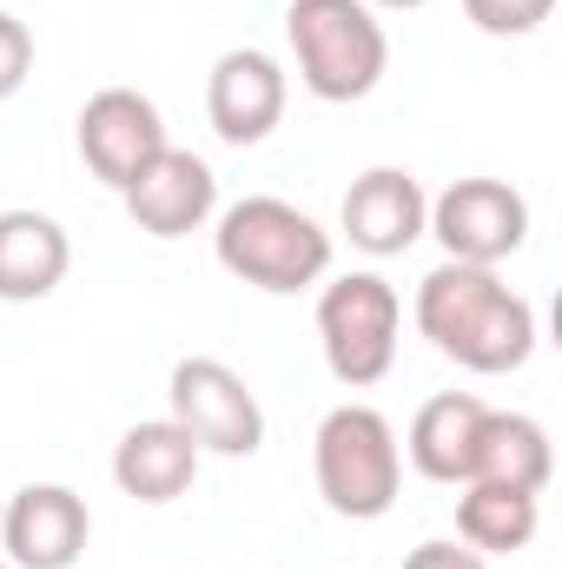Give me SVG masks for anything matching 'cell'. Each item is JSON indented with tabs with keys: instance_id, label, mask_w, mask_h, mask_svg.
<instances>
[{
	"instance_id": "6da1fadb",
	"label": "cell",
	"mask_w": 562,
	"mask_h": 569,
	"mask_svg": "<svg viewBox=\"0 0 562 569\" xmlns=\"http://www.w3.org/2000/svg\"><path fill=\"white\" fill-rule=\"evenodd\" d=\"M411 318L450 365H463L476 378L523 371L530 351H536V305L496 279V266L443 259L436 272H423L418 298H411Z\"/></svg>"
},
{
	"instance_id": "7a4b0ae2",
	"label": "cell",
	"mask_w": 562,
	"mask_h": 569,
	"mask_svg": "<svg viewBox=\"0 0 562 569\" xmlns=\"http://www.w3.org/2000/svg\"><path fill=\"white\" fill-rule=\"evenodd\" d=\"M212 252L239 284L272 291V298L311 291L331 272V232L311 212H298L291 199H272V192H252V199L225 206L219 232H212Z\"/></svg>"
},
{
	"instance_id": "3957f363",
	"label": "cell",
	"mask_w": 562,
	"mask_h": 569,
	"mask_svg": "<svg viewBox=\"0 0 562 569\" xmlns=\"http://www.w3.org/2000/svg\"><path fill=\"white\" fill-rule=\"evenodd\" d=\"M284 40H291L304 93L324 107H351V100L378 93V80L391 67V33L364 0H291Z\"/></svg>"
},
{
	"instance_id": "277c9868",
	"label": "cell",
	"mask_w": 562,
	"mask_h": 569,
	"mask_svg": "<svg viewBox=\"0 0 562 569\" xmlns=\"http://www.w3.org/2000/svg\"><path fill=\"white\" fill-rule=\"evenodd\" d=\"M311 477H318V497L331 517L378 523L404 490V443H398L391 418L371 405L324 411V425L311 437Z\"/></svg>"
},
{
	"instance_id": "5b68a950",
	"label": "cell",
	"mask_w": 562,
	"mask_h": 569,
	"mask_svg": "<svg viewBox=\"0 0 562 569\" xmlns=\"http://www.w3.org/2000/svg\"><path fill=\"white\" fill-rule=\"evenodd\" d=\"M398 331H404V298L378 272H344L318 291V345L338 385L371 391L398 365Z\"/></svg>"
},
{
	"instance_id": "8992f818",
	"label": "cell",
	"mask_w": 562,
	"mask_h": 569,
	"mask_svg": "<svg viewBox=\"0 0 562 569\" xmlns=\"http://www.w3.org/2000/svg\"><path fill=\"white\" fill-rule=\"evenodd\" d=\"M165 398H172V425L205 457H252L265 443V411L225 358H179Z\"/></svg>"
},
{
	"instance_id": "52a82bcc",
	"label": "cell",
	"mask_w": 562,
	"mask_h": 569,
	"mask_svg": "<svg viewBox=\"0 0 562 569\" xmlns=\"http://www.w3.org/2000/svg\"><path fill=\"white\" fill-rule=\"evenodd\" d=\"M423 232L456 266H503L530 239V199L510 179H456V186H443L430 199Z\"/></svg>"
},
{
	"instance_id": "ba28073f",
	"label": "cell",
	"mask_w": 562,
	"mask_h": 569,
	"mask_svg": "<svg viewBox=\"0 0 562 569\" xmlns=\"http://www.w3.org/2000/svg\"><path fill=\"white\" fill-rule=\"evenodd\" d=\"M73 140H80L87 172H93L100 186H113V192H127L145 166L172 146L159 107L145 100L140 87H100V93L80 107V133H73Z\"/></svg>"
},
{
	"instance_id": "9c48e42d",
	"label": "cell",
	"mask_w": 562,
	"mask_h": 569,
	"mask_svg": "<svg viewBox=\"0 0 562 569\" xmlns=\"http://www.w3.org/2000/svg\"><path fill=\"white\" fill-rule=\"evenodd\" d=\"M0 537H7L13 569H73L87 557L93 510L67 483H27V490H13V503L0 517Z\"/></svg>"
},
{
	"instance_id": "30bf717a",
	"label": "cell",
	"mask_w": 562,
	"mask_h": 569,
	"mask_svg": "<svg viewBox=\"0 0 562 569\" xmlns=\"http://www.w3.org/2000/svg\"><path fill=\"white\" fill-rule=\"evenodd\" d=\"M284 67L259 47H232L219 53L212 80H205V120L225 146H259L279 133L284 120Z\"/></svg>"
},
{
	"instance_id": "8fae6325",
	"label": "cell",
	"mask_w": 562,
	"mask_h": 569,
	"mask_svg": "<svg viewBox=\"0 0 562 569\" xmlns=\"http://www.w3.org/2000/svg\"><path fill=\"white\" fill-rule=\"evenodd\" d=\"M120 199H127V219L145 239H185L219 212V179H212V166L199 152L165 146Z\"/></svg>"
},
{
	"instance_id": "7c38bea8",
	"label": "cell",
	"mask_w": 562,
	"mask_h": 569,
	"mask_svg": "<svg viewBox=\"0 0 562 569\" xmlns=\"http://www.w3.org/2000/svg\"><path fill=\"white\" fill-rule=\"evenodd\" d=\"M338 219H344V239H351L358 252H371V259H398V252H411V246L423 239L430 199H423L418 172H404V166H371V172L351 179Z\"/></svg>"
},
{
	"instance_id": "4fadbf2b",
	"label": "cell",
	"mask_w": 562,
	"mask_h": 569,
	"mask_svg": "<svg viewBox=\"0 0 562 569\" xmlns=\"http://www.w3.org/2000/svg\"><path fill=\"white\" fill-rule=\"evenodd\" d=\"M73 266V239L53 212L7 206L0 212V305H40L53 298Z\"/></svg>"
},
{
	"instance_id": "5bb4252c",
	"label": "cell",
	"mask_w": 562,
	"mask_h": 569,
	"mask_svg": "<svg viewBox=\"0 0 562 569\" xmlns=\"http://www.w3.org/2000/svg\"><path fill=\"white\" fill-rule=\"evenodd\" d=\"M199 463H205V450L172 425V418H145V425H133L113 443V483L133 503H152V510L159 503H179L192 490Z\"/></svg>"
},
{
	"instance_id": "9a60e30c",
	"label": "cell",
	"mask_w": 562,
	"mask_h": 569,
	"mask_svg": "<svg viewBox=\"0 0 562 569\" xmlns=\"http://www.w3.org/2000/svg\"><path fill=\"white\" fill-rule=\"evenodd\" d=\"M483 411H490V405H483L476 391H436L430 405H418L404 450H411V463H418L430 483H470Z\"/></svg>"
},
{
	"instance_id": "2e32d148",
	"label": "cell",
	"mask_w": 562,
	"mask_h": 569,
	"mask_svg": "<svg viewBox=\"0 0 562 569\" xmlns=\"http://www.w3.org/2000/svg\"><path fill=\"white\" fill-rule=\"evenodd\" d=\"M550 470H556V450H550V430L523 411H483L476 430V463H470V483H510V490H550Z\"/></svg>"
},
{
	"instance_id": "e0dca14e",
	"label": "cell",
	"mask_w": 562,
	"mask_h": 569,
	"mask_svg": "<svg viewBox=\"0 0 562 569\" xmlns=\"http://www.w3.org/2000/svg\"><path fill=\"white\" fill-rule=\"evenodd\" d=\"M536 523H543L536 490L463 483V497H456V537H463L476 557H516V550H530V543H536Z\"/></svg>"
},
{
	"instance_id": "ac0fdd59",
	"label": "cell",
	"mask_w": 562,
	"mask_h": 569,
	"mask_svg": "<svg viewBox=\"0 0 562 569\" xmlns=\"http://www.w3.org/2000/svg\"><path fill=\"white\" fill-rule=\"evenodd\" d=\"M463 13L490 40H523V33H536L556 13V0H463Z\"/></svg>"
},
{
	"instance_id": "d6986e66",
	"label": "cell",
	"mask_w": 562,
	"mask_h": 569,
	"mask_svg": "<svg viewBox=\"0 0 562 569\" xmlns=\"http://www.w3.org/2000/svg\"><path fill=\"white\" fill-rule=\"evenodd\" d=\"M27 73H33V33H27V20H13L0 7V100H13L27 87Z\"/></svg>"
},
{
	"instance_id": "ffe728a7",
	"label": "cell",
	"mask_w": 562,
	"mask_h": 569,
	"mask_svg": "<svg viewBox=\"0 0 562 569\" xmlns=\"http://www.w3.org/2000/svg\"><path fill=\"white\" fill-rule=\"evenodd\" d=\"M404 569H483V557H476L470 543H450V537H430V543H418V550L404 557Z\"/></svg>"
},
{
	"instance_id": "44dd1931",
	"label": "cell",
	"mask_w": 562,
	"mask_h": 569,
	"mask_svg": "<svg viewBox=\"0 0 562 569\" xmlns=\"http://www.w3.org/2000/svg\"><path fill=\"white\" fill-rule=\"evenodd\" d=\"M364 7H371V13H378V7H391V13H411V7H430V0H364Z\"/></svg>"
},
{
	"instance_id": "7402d4cb",
	"label": "cell",
	"mask_w": 562,
	"mask_h": 569,
	"mask_svg": "<svg viewBox=\"0 0 562 569\" xmlns=\"http://www.w3.org/2000/svg\"><path fill=\"white\" fill-rule=\"evenodd\" d=\"M0 569H13V563H7V557H0Z\"/></svg>"
}]
</instances>
